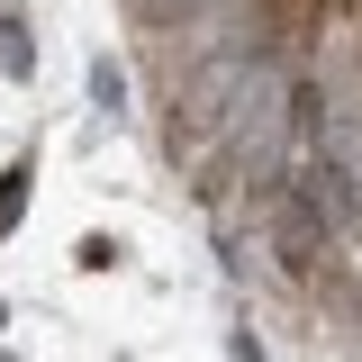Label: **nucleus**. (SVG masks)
<instances>
[{"instance_id":"obj_3","label":"nucleus","mask_w":362,"mask_h":362,"mask_svg":"<svg viewBox=\"0 0 362 362\" xmlns=\"http://www.w3.org/2000/svg\"><path fill=\"white\" fill-rule=\"evenodd\" d=\"M0 73H28V28L0 18Z\"/></svg>"},{"instance_id":"obj_2","label":"nucleus","mask_w":362,"mask_h":362,"mask_svg":"<svg viewBox=\"0 0 362 362\" xmlns=\"http://www.w3.org/2000/svg\"><path fill=\"white\" fill-rule=\"evenodd\" d=\"M90 100H100V109H127V73H118V64H90Z\"/></svg>"},{"instance_id":"obj_4","label":"nucleus","mask_w":362,"mask_h":362,"mask_svg":"<svg viewBox=\"0 0 362 362\" xmlns=\"http://www.w3.org/2000/svg\"><path fill=\"white\" fill-rule=\"evenodd\" d=\"M0 362H9V354H0Z\"/></svg>"},{"instance_id":"obj_1","label":"nucleus","mask_w":362,"mask_h":362,"mask_svg":"<svg viewBox=\"0 0 362 362\" xmlns=\"http://www.w3.org/2000/svg\"><path fill=\"white\" fill-rule=\"evenodd\" d=\"M28 181H37V163H9V181H0V235L18 226V209H28Z\"/></svg>"}]
</instances>
